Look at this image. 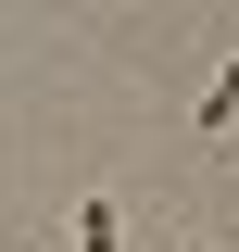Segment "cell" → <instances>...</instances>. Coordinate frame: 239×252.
<instances>
[{"instance_id":"6da1fadb","label":"cell","mask_w":239,"mask_h":252,"mask_svg":"<svg viewBox=\"0 0 239 252\" xmlns=\"http://www.w3.org/2000/svg\"><path fill=\"white\" fill-rule=\"evenodd\" d=\"M126 227H114V202H76V252H114Z\"/></svg>"},{"instance_id":"7a4b0ae2","label":"cell","mask_w":239,"mask_h":252,"mask_svg":"<svg viewBox=\"0 0 239 252\" xmlns=\"http://www.w3.org/2000/svg\"><path fill=\"white\" fill-rule=\"evenodd\" d=\"M202 126H239V63H227V76L202 89Z\"/></svg>"}]
</instances>
